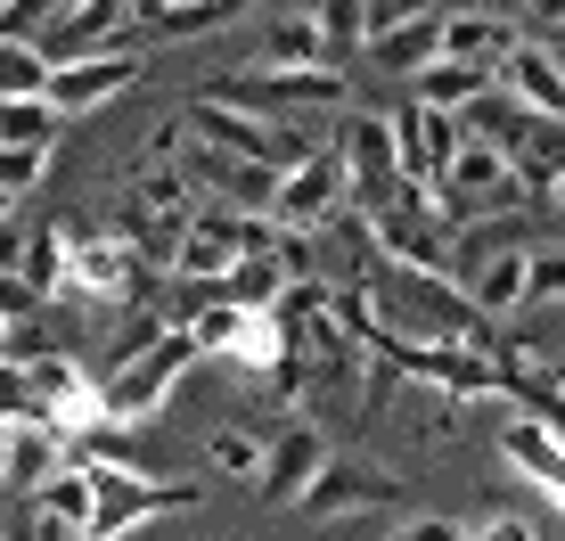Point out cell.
Masks as SVG:
<instances>
[{"label": "cell", "instance_id": "cell-32", "mask_svg": "<svg viewBox=\"0 0 565 541\" xmlns=\"http://www.w3.org/2000/svg\"><path fill=\"white\" fill-rule=\"evenodd\" d=\"M394 541H459V526H451V517H411Z\"/></svg>", "mask_w": 565, "mask_h": 541}, {"label": "cell", "instance_id": "cell-30", "mask_svg": "<svg viewBox=\"0 0 565 541\" xmlns=\"http://www.w3.org/2000/svg\"><path fill=\"white\" fill-rule=\"evenodd\" d=\"M311 385H320V378H311V361H296V353H287V361H279V370H270V378H263V394H270V402H279V411H296V402L311 394Z\"/></svg>", "mask_w": 565, "mask_h": 541}, {"label": "cell", "instance_id": "cell-5", "mask_svg": "<svg viewBox=\"0 0 565 541\" xmlns=\"http://www.w3.org/2000/svg\"><path fill=\"white\" fill-rule=\"evenodd\" d=\"M337 214H353V172H344L337 148H311V157L279 165V189H270V222L279 230H328Z\"/></svg>", "mask_w": 565, "mask_h": 541}, {"label": "cell", "instance_id": "cell-12", "mask_svg": "<svg viewBox=\"0 0 565 541\" xmlns=\"http://www.w3.org/2000/svg\"><path fill=\"white\" fill-rule=\"evenodd\" d=\"M516 50H524V33L509 25V17H492V9H451V17H443V57H451V66L500 74Z\"/></svg>", "mask_w": 565, "mask_h": 541}, {"label": "cell", "instance_id": "cell-16", "mask_svg": "<svg viewBox=\"0 0 565 541\" xmlns=\"http://www.w3.org/2000/svg\"><path fill=\"white\" fill-rule=\"evenodd\" d=\"M402 485L385 468H361V459H337V468L320 476V492L303 500L311 517H361V509H385V500H394Z\"/></svg>", "mask_w": 565, "mask_h": 541}, {"label": "cell", "instance_id": "cell-17", "mask_svg": "<svg viewBox=\"0 0 565 541\" xmlns=\"http://www.w3.org/2000/svg\"><path fill=\"white\" fill-rule=\"evenodd\" d=\"M524 270H533V246H500V255H492V263H476L459 287L476 296V312H483V320H500V312H516V304H524Z\"/></svg>", "mask_w": 565, "mask_h": 541}, {"label": "cell", "instance_id": "cell-22", "mask_svg": "<svg viewBox=\"0 0 565 541\" xmlns=\"http://www.w3.org/2000/svg\"><path fill=\"white\" fill-rule=\"evenodd\" d=\"M311 25L328 42V66H344L353 50H369V0H311Z\"/></svg>", "mask_w": 565, "mask_h": 541}, {"label": "cell", "instance_id": "cell-25", "mask_svg": "<svg viewBox=\"0 0 565 541\" xmlns=\"http://www.w3.org/2000/svg\"><path fill=\"white\" fill-rule=\"evenodd\" d=\"M50 57L33 42H0V99H50Z\"/></svg>", "mask_w": 565, "mask_h": 541}, {"label": "cell", "instance_id": "cell-4", "mask_svg": "<svg viewBox=\"0 0 565 541\" xmlns=\"http://www.w3.org/2000/svg\"><path fill=\"white\" fill-rule=\"evenodd\" d=\"M189 337H198L205 361H238L246 378H270L296 344H287V320L279 312H246V304H198L189 312Z\"/></svg>", "mask_w": 565, "mask_h": 541}, {"label": "cell", "instance_id": "cell-9", "mask_svg": "<svg viewBox=\"0 0 565 541\" xmlns=\"http://www.w3.org/2000/svg\"><path fill=\"white\" fill-rule=\"evenodd\" d=\"M337 468V459H328V435L311 427V418H287L279 435H270V459H263V500L270 509H303L311 492H320V476Z\"/></svg>", "mask_w": 565, "mask_h": 541}, {"label": "cell", "instance_id": "cell-20", "mask_svg": "<svg viewBox=\"0 0 565 541\" xmlns=\"http://www.w3.org/2000/svg\"><path fill=\"white\" fill-rule=\"evenodd\" d=\"M230 9H238V0H156L140 25H131V42H189V33L222 25Z\"/></svg>", "mask_w": 565, "mask_h": 541}, {"label": "cell", "instance_id": "cell-13", "mask_svg": "<svg viewBox=\"0 0 565 541\" xmlns=\"http://www.w3.org/2000/svg\"><path fill=\"white\" fill-rule=\"evenodd\" d=\"M500 459H509L524 485H533V492L565 517V443H557L550 427H533V418H509V427H500Z\"/></svg>", "mask_w": 565, "mask_h": 541}, {"label": "cell", "instance_id": "cell-14", "mask_svg": "<svg viewBox=\"0 0 565 541\" xmlns=\"http://www.w3.org/2000/svg\"><path fill=\"white\" fill-rule=\"evenodd\" d=\"M189 131H198V148H222V157H246V165H270V148H279L270 115H246V107H222V99L189 107Z\"/></svg>", "mask_w": 565, "mask_h": 541}, {"label": "cell", "instance_id": "cell-2", "mask_svg": "<svg viewBox=\"0 0 565 541\" xmlns=\"http://www.w3.org/2000/svg\"><path fill=\"white\" fill-rule=\"evenodd\" d=\"M337 157L353 172V205L361 214H394V205H418L426 189H411V172H402V148H394V115H344L337 124Z\"/></svg>", "mask_w": 565, "mask_h": 541}, {"label": "cell", "instance_id": "cell-28", "mask_svg": "<svg viewBox=\"0 0 565 541\" xmlns=\"http://www.w3.org/2000/svg\"><path fill=\"white\" fill-rule=\"evenodd\" d=\"M524 304H565V246H533V270H524Z\"/></svg>", "mask_w": 565, "mask_h": 541}, {"label": "cell", "instance_id": "cell-11", "mask_svg": "<svg viewBox=\"0 0 565 541\" xmlns=\"http://www.w3.org/2000/svg\"><path fill=\"white\" fill-rule=\"evenodd\" d=\"M238 263H246L238 214H198V230L181 238V263H172V279H181V287H205V296H222Z\"/></svg>", "mask_w": 565, "mask_h": 541}, {"label": "cell", "instance_id": "cell-3", "mask_svg": "<svg viewBox=\"0 0 565 541\" xmlns=\"http://www.w3.org/2000/svg\"><path fill=\"white\" fill-rule=\"evenodd\" d=\"M90 492H99V509H90V533L83 541H124L131 526H148V517L189 509V500H198V485L148 476V468H131V459H99V468H90Z\"/></svg>", "mask_w": 565, "mask_h": 541}, {"label": "cell", "instance_id": "cell-27", "mask_svg": "<svg viewBox=\"0 0 565 541\" xmlns=\"http://www.w3.org/2000/svg\"><path fill=\"white\" fill-rule=\"evenodd\" d=\"M57 107L50 99H0V148H50Z\"/></svg>", "mask_w": 565, "mask_h": 541}, {"label": "cell", "instance_id": "cell-24", "mask_svg": "<svg viewBox=\"0 0 565 541\" xmlns=\"http://www.w3.org/2000/svg\"><path fill=\"white\" fill-rule=\"evenodd\" d=\"M205 459L222 476H238V485H263V459H270V435L263 427H213V443H205Z\"/></svg>", "mask_w": 565, "mask_h": 541}, {"label": "cell", "instance_id": "cell-33", "mask_svg": "<svg viewBox=\"0 0 565 541\" xmlns=\"http://www.w3.org/2000/svg\"><path fill=\"white\" fill-rule=\"evenodd\" d=\"M0 270H25V230L0 222Z\"/></svg>", "mask_w": 565, "mask_h": 541}, {"label": "cell", "instance_id": "cell-26", "mask_svg": "<svg viewBox=\"0 0 565 541\" xmlns=\"http://www.w3.org/2000/svg\"><path fill=\"white\" fill-rule=\"evenodd\" d=\"M25 279L42 287V296H66V222L25 230Z\"/></svg>", "mask_w": 565, "mask_h": 541}, {"label": "cell", "instance_id": "cell-19", "mask_svg": "<svg viewBox=\"0 0 565 541\" xmlns=\"http://www.w3.org/2000/svg\"><path fill=\"white\" fill-rule=\"evenodd\" d=\"M500 91V74H483V66H451V57H443V66H426L418 83H411V99H426L435 115H467L476 99H492Z\"/></svg>", "mask_w": 565, "mask_h": 541}, {"label": "cell", "instance_id": "cell-36", "mask_svg": "<svg viewBox=\"0 0 565 541\" xmlns=\"http://www.w3.org/2000/svg\"><path fill=\"white\" fill-rule=\"evenodd\" d=\"M9 205H17V198H0V222H9Z\"/></svg>", "mask_w": 565, "mask_h": 541}, {"label": "cell", "instance_id": "cell-6", "mask_svg": "<svg viewBox=\"0 0 565 541\" xmlns=\"http://www.w3.org/2000/svg\"><path fill=\"white\" fill-rule=\"evenodd\" d=\"M189 361H198V337H189V328H172L156 353H140L131 370L99 378V394H107V427H140V418H156V411L172 402V385L189 378Z\"/></svg>", "mask_w": 565, "mask_h": 541}, {"label": "cell", "instance_id": "cell-15", "mask_svg": "<svg viewBox=\"0 0 565 541\" xmlns=\"http://www.w3.org/2000/svg\"><path fill=\"white\" fill-rule=\"evenodd\" d=\"M500 91H509L533 124H565V57H550L541 42H524L509 66H500Z\"/></svg>", "mask_w": 565, "mask_h": 541}, {"label": "cell", "instance_id": "cell-18", "mask_svg": "<svg viewBox=\"0 0 565 541\" xmlns=\"http://www.w3.org/2000/svg\"><path fill=\"white\" fill-rule=\"evenodd\" d=\"M369 57H377L394 83H418L426 66H443V17L435 25H394V33H369Z\"/></svg>", "mask_w": 565, "mask_h": 541}, {"label": "cell", "instance_id": "cell-29", "mask_svg": "<svg viewBox=\"0 0 565 541\" xmlns=\"http://www.w3.org/2000/svg\"><path fill=\"white\" fill-rule=\"evenodd\" d=\"M50 172V148H0V198H25Z\"/></svg>", "mask_w": 565, "mask_h": 541}, {"label": "cell", "instance_id": "cell-10", "mask_svg": "<svg viewBox=\"0 0 565 541\" xmlns=\"http://www.w3.org/2000/svg\"><path fill=\"white\" fill-rule=\"evenodd\" d=\"M140 83V50H115V57H74V66L50 74V107L57 115H90L107 99H124V91Z\"/></svg>", "mask_w": 565, "mask_h": 541}, {"label": "cell", "instance_id": "cell-8", "mask_svg": "<svg viewBox=\"0 0 565 541\" xmlns=\"http://www.w3.org/2000/svg\"><path fill=\"white\" fill-rule=\"evenodd\" d=\"M205 99L246 107V115H270V107H344L353 91H344V74H337V66H311V74H270V66H246V74H230V83H213Z\"/></svg>", "mask_w": 565, "mask_h": 541}, {"label": "cell", "instance_id": "cell-23", "mask_svg": "<svg viewBox=\"0 0 565 541\" xmlns=\"http://www.w3.org/2000/svg\"><path fill=\"white\" fill-rule=\"evenodd\" d=\"M33 509H42V517H57V526H74V533H90V509H99V492H90V468L74 459L66 476H50V485L33 492Z\"/></svg>", "mask_w": 565, "mask_h": 541}, {"label": "cell", "instance_id": "cell-21", "mask_svg": "<svg viewBox=\"0 0 565 541\" xmlns=\"http://www.w3.org/2000/svg\"><path fill=\"white\" fill-rule=\"evenodd\" d=\"M255 66H270V74H311V66H328V42H320V25H311V17H279ZM337 74H344V66H337Z\"/></svg>", "mask_w": 565, "mask_h": 541}, {"label": "cell", "instance_id": "cell-7", "mask_svg": "<svg viewBox=\"0 0 565 541\" xmlns=\"http://www.w3.org/2000/svg\"><path fill=\"white\" fill-rule=\"evenodd\" d=\"M131 287H140V246L124 230H74L66 222V296L131 304Z\"/></svg>", "mask_w": 565, "mask_h": 541}, {"label": "cell", "instance_id": "cell-35", "mask_svg": "<svg viewBox=\"0 0 565 541\" xmlns=\"http://www.w3.org/2000/svg\"><path fill=\"white\" fill-rule=\"evenodd\" d=\"M550 198H557V214H565V172H557V189H550Z\"/></svg>", "mask_w": 565, "mask_h": 541}, {"label": "cell", "instance_id": "cell-31", "mask_svg": "<svg viewBox=\"0 0 565 541\" xmlns=\"http://www.w3.org/2000/svg\"><path fill=\"white\" fill-rule=\"evenodd\" d=\"M467 541H541V533H533V517H483Z\"/></svg>", "mask_w": 565, "mask_h": 541}, {"label": "cell", "instance_id": "cell-34", "mask_svg": "<svg viewBox=\"0 0 565 541\" xmlns=\"http://www.w3.org/2000/svg\"><path fill=\"white\" fill-rule=\"evenodd\" d=\"M524 17L533 25H565V0H524Z\"/></svg>", "mask_w": 565, "mask_h": 541}, {"label": "cell", "instance_id": "cell-1", "mask_svg": "<svg viewBox=\"0 0 565 541\" xmlns=\"http://www.w3.org/2000/svg\"><path fill=\"white\" fill-rule=\"evenodd\" d=\"M361 296H369V312H377V337H411V344H476V353H492V320L476 312V296H467L459 279L377 263V270L361 279Z\"/></svg>", "mask_w": 565, "mask_h": 541}, {"label": "cell", "instance_id": "cell-37", "mask_svg": "<svg viewBox=\"0 0 565 541\" xmlns=\"http://www.w3.org/2000/svg\"><path fill=\"white\" fill-rule=\"evenodd\" d=\"M0 541H17V533H9V526H0Z\"/></svg>", "mask_w": 565, "mask_h": 541}]
</instances>
